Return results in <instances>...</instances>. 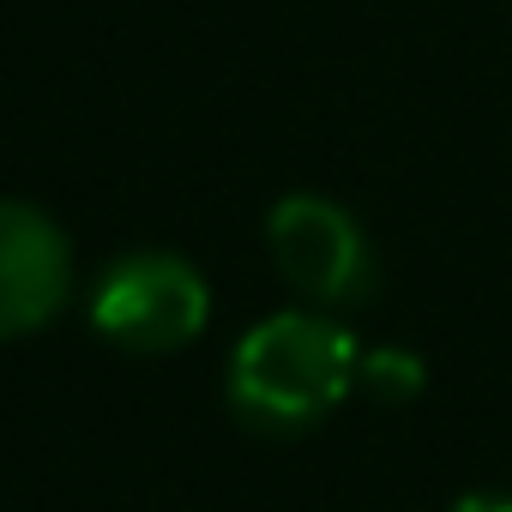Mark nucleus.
Segmentation results:
<instances>
[{
  "label": "nucleus",
  "instance_id": "f03ea898",
  "mask_svg": "<svg viewBox=\"0 0 512 512\" xmlns=\"http://www.w3.org/2000/svg\"><path fill=\"white\" fill-rule=\"evenodd\" d=\"M205 320H211V290H205L199 266L181 260V253H163V247H139L127 260H115L91 290V326L109 344L139 350V356L193 344L205 332Z\"/></svg>",
  "mask_w": 512,
  "mask_h": 512
},
{
  "label": "nucleus",
  "instance_id": "7ed1b4c3",
  "mask_svg": "<svg viewBox=\"0 0 512 512\" xmlns=\"http://www.w3.org/2000/svg\"><path fill=\"white\" fill-rule=\"evenodd\" d=\"M272 260L290 290H302L314 308H344L374 290V247L362 223L326 199V193H290L266 217Z\"/></svg>",
  "mask_w": 512,
  "mask_h": 512
},
{
  "label": "nucleus",
  "instance_id": "39448f33",
  "mask_svg": "<svg viewBox=\"0 0 512 512\" xmlns=\"http://www.w3.org/2000/svg\"><path fill=\"white\" fill-rule=\"evenodd\" d=\"M356 380L368 386V398H380V404H404V398H416V392H422L428 368H422L410 350H368Z\"/></svg>",
  "mask_w": 512,
  "mask_h": 512
},
{
  "label": "nucleus",
  "instance_id": "423d86ee",
  "mask_svg": "<svg viewBox=\"0 0 512 512\" xmlns=\"http://www.w3.org/2000/svg\"><path fill=\"white\" fill-rule=\"evenodd\" d=\"M452 512H512V494H464Z\"/></svg>",
  "mask_w": 512,
  "mask_h": 512
},
{
  "label": "nucleus",
  "instance_id": "f257e3e1",
  "mask_svg": "<svg viewBox=\"0 0 512 512\" xmlns=\"http://www.w3.org/2000/svg\"><path fill=\"white\" fill-rule=\"evenodd\" d=\"M362 374V344L326 308L260 320L229 356V404L260 434H302L332 416Z\"/></svg>",
  "mask_w": 512,
  "mask_h": 512
},
{
  "label": "nucleus",
  "instance_id": "20e7f679",
  "mask_svg": "<svg viewBox=\"0 0 512 512\" xmlns=\"http://www.w3.org/2000/svg\"><path fill=\"white\" fill-rule=\"evenodd\" d=\"M73 296V247L61 223L25 199H0V338L49 326Z\"/></svg>",
  "mask_w": 512,
  "mask_h": 512
}]
</instances>
